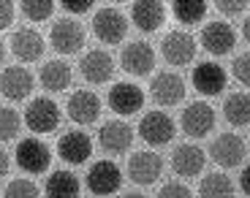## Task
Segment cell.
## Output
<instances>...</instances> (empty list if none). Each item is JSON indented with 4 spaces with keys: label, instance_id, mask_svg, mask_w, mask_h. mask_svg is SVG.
Returning a JSON list of instances; mask_svg holds the SVG:
<instances>
[{
    "label": "cell",
    "instance_id": "cell-15",
    "mask_svg": "<svg viewBox=\"0 0 250 198\" xmlns=\"http://www.w3.org/2000/svg\"><path fill=\"white\" fill-rule=\"evenodd\" d=\"M190 81H193L196 93H201V95H220L226 90L229 76H226L223 65H218V62H212V60H207V62H199V65L193 68Z\"/></svg>",
    "mask_w": 250,
    "mask_h": 198
},
{
    "label": "cell",
    "instance_id": "cell-17",
    "mask_svg": "<svg viewBox=\"0 0 250 198\" xmlns=\"http://www.w3.org/2000/svg\"><path fill=\"white\" fill-rule=\"evenodd\" d=\"M150 98L158 106H177L185 98V81L180 74H158L150 81Z\"/></svg>",
    "mask_w": 250,
    "mask_h": 198
},
{
    "label": "cell",
    "instance_id": "cell-12",
    "mask_svg": "<svg viewBox=\"0 0 250 198\" xmlns=\"http://www.w3.org/2000/svg\"><path fill=\"white\" fill-rule=\"evenodd\" d=\"M57 155H60V160L71 163V166H82L93 155V141L84 130H68L57 141Z\"/></svg>",
    "mask_w": 250,
    "mask_h": 198
},
{
    "label": "cell",
    "instance_id": "cell-28",
    "mask_svg": "<svg viewBox=\"0 0 250 198\" xmlns=\"http://www.w3.org/2000/svg\"><path fill=\"white\" fill-rule=\"evenodd\" d=\"M199 193L201 196H209V198H223V196H234V185L226 174L215 171V174H207L204 177Z\"/></svg>",
    "mask_w": 250,
    "mask_h": 198
},
{
    "label": "cell",
    "instance_id": "cell-34",
    "mask_svg": "<svg viewBox=\"0 0 250 198\" xmlns=\"http://www.w3.org/2000/svg\"><path fill=\"white\" fill-rule=\"evenodd\" d=\"M60 6L68 14H84L95 6V0H60Z\"/></svg>",
    "mask_w": 250,
    "mask_h": 198
},
{
    "label": "cell",
    "instance_id": "cell-39",
    "mask_svg": "<svg viewBox=\"0 0 250 198\" xmlns=\"http://www.w3.org/2000/svg\"><path fill=\"white\" fill-rule=\"evenodd\" d=\"M242 36H245V41L250 43V17L245 19V25H242Z\"/></svg>",
    "mask_w": 250,
    "mask_h": 198
},
{
    "label": "cell",
    "instance_id": "cell-7",
    "mask_svg": "<svg viewBox=\"0 0 250 198\" xmlns=\"http://www.w3.org/2000/svg\"><path fill=\"white\" fill-rule=\"evenodd\" d=\"M49 41L55 46V52H60V55H76L84 46V27H82V22H76L71 17L57 19L52 25Z\"/></svg>",
    "mask_w": 250,
    "mask_h": 198
},
{
    "label": "cell",
    "instance_id": "cell-20",
    "mask_svg": "<svg viewBox=\"0 0 250 198\" xmlns=\"http://www.w3.org/2000/svg\"><path fill=\"white\" fill-rule=\"evenodd\" d=\"M68 117L79 125H93L101 117V98L93 95L90 90H76L74 95H68Z\"/></svg>",
    "mask_w": 250,
    "mask_h": 198
},
{
    "label": "cell",
    "instance_id": "cell-30",
    "mask_svg": "<svg viewBox=\"0 0 250 198\" xmlns=\"http://www.w3.org/2000/svg\"><path fill=\"white\" fill-rule=\"evenodd\" d=\"M17 133H19V114L3 106V112H0V139L11 141V139H17Z\"/></svg>",
    "mask_w": 250,
    "mask_h": 198
},
{
    "label": "cell",
    "instance_id": "cell-37",
    "mask_svg": "<svg viewBox=\"0 0 250 198\" xmlns=\"http://www.w3.org/2000/svg\"><path fill=\"white\" fill-rule=\"evenodd\" d=\"M239 187H242L245 196H250V166L242 168V177H239Z\"/></svg>",
    "mask_w": 250,
    "mask_h": 198
},
{
    "label": "cell",
    "instance_id": "cell-18",
    "mask_svg": "<svg viewBox=\"0 0 250 198\" xmlns=\"http://www.w3.org/2000/svg\"><path fill=\"white\" fill-rule=\"evenodd\" d=\"M79 71L84 76L87 84H106L109 79L114 76V60L109 52H101V49H93L82 57L79 62Z\"/></svg>",
    "mask_w": 250,
    "mask_h": 198
},
{
    "label": "cell",
    "instance_id": "cell-24",
    "mask_svg": "<svg viewBox=\"0 0 250 198\" xmlns=\"http://www.w3.org/2000/svg\"><path fill=\"white\" fill-rule=\"evenodd\" d=\"M38 81L46 93H62L71 87V65L65 60H49L38 71Z\"/></svg>",
    "mask_w": 250,
    "mask_h": 198
},
{
    "label": "cell",
    "instance_id": "cell-27",
    "mask_svg": "<svg viewBox=\"0 0 250 198\" xmlns=\"http://www.w3.org/2000/svg\"><path fill=\"white\" fill-rule=\"evenodd\" d=\"M171 11L182 25H199L207 17V0H171Z\"/></svg>",
    "mask_w": 250,
    "mask_h": 198
},
{
    "label": "cell",
    "instance_id": "cell-1",
    "mask_svg": "<svg viewBox=\"0 0 250 198\" xmlns=\"http://www.w3.org/2000/svg\"><path fill=\"white\" fill-rule=\"evenodd\" d=\"M174 133H177V125L166 112H147L139 122V136L150 147H166L174 139Z\"/></svg>",
    "mask_w": 250,
    "mask_h": 198
},
{
    "label": "cell",
    "instance_id": "cell-9",
    "mask_svg": "<svg viewBox=\"0 0 250 198\" xmlns=\"http://www.w3.org/2000/svg\"><path fill=\"white\" fill-rule=\"evenodd\" d=\"M215 128V109L207 100H193L182 112V130L190 139H204Z\"/></svg>",
    "mask_w": 250,
    "mask_h": 198
},
{
    "label": "cell",
    "instance_id": "cell-23",
    "mask_svg": "<svg viewBox=\"0 0 250 198\" xmlns=\"http://www.w3.org/2000/svg\"><path fill=\"white\" fill-rule=\"evenodd\" d=\"M11 52H14V57L17 60H22V62H36V60H41L44 57V49H46V43H44V38L38 36L36 30H17L11 36Z\"/></svg>",
    "mask_w": 250,
    "mask_h": 198
},
{
    "label": "cell",
    "instance_id": "cell-36",
    "mask_svg": "<svg viewBox=\"0 0 250 198\" xmlns=\"http://www.w3.org/2000/svg\"><path fill=\"white\" fill-rule=\"evenodd\" d=\"M14 22V0H0V27L6 30Z\"/></svg>",
    "mask_w": 250,
    "mask_h": 198
},
{
    "label": "cell",
    "instance_id": "cell-16",
    "mask_svg": "<svg viewBox=\"0 0 250 198\" xmlns=\"http://www.w3.org/2000/svg\"><path fill=\"white\" fill-rule=\"evenodd\" d=\"M209 155L220 168H237L245 160V141L237 133H220L209 147Z\"/></svg>",
    "mask_w": 250,
    "mask_h": 198
},
{
    "label": "cell",
    "instance_id": "cell-11",
    "mask_svg": "<svg viewBox=\"0 0 250 198\" xmlns=\"http://www.w3.org/2000/svg\"><path fill=\"white\" fill-rule=\"evenodd\" d=\"M201 46L212 57H223L237 46V33L229 22H207V27L201 30Z\"/></svg>",
    "mask_w": 250,
    "mask_h": 198
},
{
    "label": "cell",
    "instance_id": "cell-26",
    "mask_svg": "<svg viewBox=\"0 0 250 198\" xmlns=\"http://www.w3.org/2000/svg\"><path fill=\"white\" fill-rule=\"evenodd\" d=\"M46 196H52V198L79 196V179L71 171H52L49 179H46Z\"/></svg>",
    "mask_w": 250,
    "mask_h": 198
},
{
    "label": "cell",
    "instance_id": "cell-6",
    "mask_svg": "<svg viewBox=\"0 0 250 198\" xmlns=\"http://www.w3.org/2000/svg\"><path fill=\"white\" fill-rule=\"evenodd\" d=\"M133 144V128L123 119H109L98 130V147L106 155H125Z\"/></svg>",
    "mask_w": 250,
    "mask_h": 198
},
{
    "label": "cell",
    "instance_id": "cell-3",
    "mask_svg": "<svg viewBox=\"0 0 250 198\" xmlns=\"http://www.w3.org/2000/svg\"><path fill=\"white\" fill-rule=\"evenodd\" d=\"M120 65L131 76H150L155 68V49L147 41H131L120 52Z\"/></svg>",
    "mask_w": 250,
    "mask_h": 198
},
{
    "label": "cell",
    "instance_id": "cell-4",
    "mask_svg": "<svg viewBox=\"0 0 250 198\" xmlns=\"http://www.w3.org/2000/svg\"><path fill=\"white\" fill-rule=\"evenodd\" d=\"M17 166L27 174H44L52 163V152L44 141H38V139H22L17 144Z\"/></svg>",
    "mask_w": 250,
    "mask_h": 198
},
{
    "label": "cell",
    "instance_id": "cell-33",
    "mask_svg": "<svg viewBox=\"0 0 250 198\" xmlns=\"http://www.w3.org/2000/svg\"><path fill=\"white\" fill-rule=\"evenodd\" d=\"M215 8L226 17H237L248 8V0H215Z\"/></svg>",
    "mask_w": 250,
    "mask_h": 198
},
{
    "label": "cell",
    "instance_id": "cell-19",
    "mask_svg": "<svg viewBox=\"0 0 250 198\" xmlns=\"http://www.w3.org/2000/svg\"><path fill=\"white\" fill-rule=\"evenodd\" d=\"M204 163H207L204 149L196 147V144H180V147H174V152H171V168H174V174H180L185 179L199 177Z\"/></svg>",
    "mask_w": 250,
    "mask_h": 198
},
{
    "label": "cell",
    "instance_id": "cell-31",
    "mask_svg": "<svg viewBox=\"0 0 250 198\" xmlns=\"http://www.w3.org/2000/svg\"><path fill=\"white\" fill-rule=\"evenodd\" d=\"M6 196L8 198H36L38 187L33 185V182H27V179H14V182H8Z\"/></svg>",
    "mask_w": 250,
    "mask_h": 198
},
{
    "label": "cell",
    "instance_id": "cell-35",
    "mask_svg": "<svg viewBox=\"0 0 250 198\" xmlns=\"http://www.w3.org/2000/svg\"><path fill=\"white\" fill-rule=\"evenodd\" d=\"M161 196H163V198H174V196L188 198V196H190V187L182 185V182H169V185L161 187Z\"/></svg>",
    "mask_w": 250,
    "mask_h": 198
},
{
    "label": "cell",
    "instance_id": "cell-2",
    "mask_svg": "<svg viewBox=\"0 0 250 198\" xmlns=\"http://www.w3.org/2000/svg\"><path fill=\"white\" fill-rule=\"evenodd\" d=\"M84 182H87V190L93 193V196H112V193H117L120 185H123V171H120V166L112 160H98V163L90 166Z\"/></svg>",
    "mask_w": 250,
    "mask_h": 198
},
{
    "label": "cell",
    "instance_id": "cell-21",
    "mask_svg": "<svg viewBox=\"0 0 250 198\" xmlns=\"http://www.w3.org/2000/svg\"><path fill=\"white\" fill-rule=\"evenodd\" d=\"M131 19L142 33H155L166 22V8L161 0H136L131 8Z\"/></svg>",
    "mask_w": 250,
    "mask_h": 198
},
{
    "label": "cell",
    "instance_id": "cell-13",
    "mask_svg": "<svg viewBox=\"0 0 250 198\" xmlns=\"http://www.w3.org/2000/svg\"><path fill=\"white\" fill-rule=\"evenodd\" d=\"M161 171H163V160H161L158 152H152V149L133 152L131 160H128V177H131V182H136V185H152V182H158Z\"/></svg>",
    "mask_w": 250,
    "mask_h": 198
},
{
    "label": "cell",
    "instance_id": "cell-14",
    "mask_svg": "<svg viewBox=\"0 0 250 198\" xmlns=\"http://www.w3.org/2000/svg\"><path fill=\"white\" fill-rule=\"evenodd\" d=\"M109 106H112V112L120 114V117L136 114L144 106V90L136 87L133 81H117L109 90Z\"/></svg>",
    "mask_w": 250,
    "mask_h": 198
},
{
    "label": "cell",
    "instance_id": "cell-10",
    "mask_svg": "<svg viewBox=\"0 0 250 198\" xmlns=\"http://www.w3.org/2000/svg\"><path fill=\"white\" fill-rule=\"evenodd\" d=\"M93 33L98 41L104 43H120L128 33V19L117 11V8H101L93 17Z\"/></svg>",
    "mask_w": 250,
    "mask_h": 198
},
{
    "label": "cell",
    "instance_id": "cell-22",
    "mask_svg": "<svg viewBox=\"0 0 250 198\" xmlns=\"http://www.w3.org/2000/svg\"><path fill=\"white\" fill-rule=\"evenodd\" d=\"M33 84H36V79H33L30 71L19 68V65H8V68H3L0 90H3V95H6L8 100H25L27 95L33 93Z\"/></svg>",
    "mask_w": 250,
    "mask_h": 198
},
{
    "label": "cell",
    "instance_id": "cell-40",
    "mask_svg": "<svg viewBox=\"0 0 250 198\" xmlns=\"http://www.w3.org/2000/svg\"><path fill=\"white\" fill-rule=\"evenodd\" d=\"M112 3H125V0H112Z\"/></svg>",
    "mask_w": 250,
    "mask_h": 198
},
{
    "label": "cell",
    "instance_id": "cell-25",
    "mask_svg": "<svg viewBox=\"0 0 250 198\" xmlns=\"http://www.w3.org/2000/svg\"><path fill=\"white\" fill-rule=\"evenodd\" d=\"M223 117L234 125V128H245L250 125V95L245 93H234L226 98L223 103Z\"/></svg>",
    "mask_w": 250,
    "mask_h": 198
},
{
    "label": "cell",
    "instance_id": "cell-29",
    "mask_svg": "<svg viewBox=\"0 0 250 198\" xmlns=\"http://www.w3.org/2000/svg\"><path fill=\"white\" fill-rule=\"evenodd\" d=\"M19 6H22V14L30 22H44L55 11V0H22Z\"/></svg>",
    "mask_w": 250,
    "mask_h": 198
},
{
    "label": "cell",
    "instance_id": "cell-8",
    "mask_svg": "<svg viewBox=\"0 0 250 198\" xmlns=\"http://www.w3.org/2000/svg\"><path fill=\"white\" fill-rule=\"evenodd\" d=\"M25 122L33 133H52L60 125V106L52 98H36L27 103Z\"/></svg>",
    "mask_w": 250,
    "mask_h": 198
},
{
    "label": "cell",
    "instance_id": "cell-5",
    "mask_svg": "<svg viewBox=\"0 0 250 198\" xmlns=\"http://www.w3.org/2000/svg\"><path fill=\"white\" fill-rule=\"evenodd\" d=\"M161 55L169 65L182 68L188 62H193V57H196V38L185 30L169 33V36H163V41H161Z\"/></svg>",
    "mask_w": 250,
    "mask_h": 198
},
{
    "label": "cell",
    "instance_id": "cell-32",
    "mask_svg": "<svg viewBox=\"0 0 250 198\" xmlns=\"http://www.w3.org/2000/svg\"><path fill=\"white\" fill-rule=\"evenodd\" d=\"M231 74H234V79H237L239 84L250 87V52H248V55L234 57V62H231Z\"/></svg>",
    "mask_w": 250,
    "mask_h": 198
},
{
    "label": "cell",
    "instance_id": "cell-38",
    "mask_svg": "<svg viewBox=\"0 0 250 198\" xmlns=\"http://www.w3.org/2000/svg\"><path fill=\"white\" fill-rule=\"evenodd\" d=\"M0 174H3V177H6V171H8V166H11V163H8V152H6V144H3V149H0Z\"/></svg>",
    "mask_w": 250,
    "mask_h": 198
}]
</instances>
